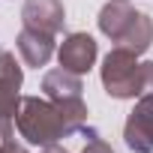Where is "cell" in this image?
<instances>
[{"instance_id": "obj_1", "label": "cell", "mask_w": 153, "mask_h": 153, "mask_svg": "<svg viewBox=\"0 0 153 153\" xmlns=\"http://www.w3.org/2000/svg\"><path fill=\"white\" fill-rule=\"evenodd\" d=\"M99 30L111 42L135 54H144L153 42V21L135 6H129L126 0H111L99 9Z\"/></svg>"}, {"instance_id": "obj_2", "label": "cell", "mask_w": 153, "mask_h": 153, "mask_svg": "<svg viewBox=\"0 0 153 153\" xmlns=\"http://www.w3.org/2000/svg\"><path fill=\"white\" fill-rule=\"evenodd\" d=\"M15 126L21 132L24 141L36 144V147H48V144H57L60 138L72 135L63 111L45 96H21L18 102V114H15Z\"/></svg>"}, {"instance_id": "obj_3", "label": "cell", "mask_w": 153, "mask_h": 153, "mask_svg": "<svg viewBox=\"0 0 153 153\" xmlns=\"http://www.w3.org/2000/svg\"><path fill=\"white\" fill-rule=\"evenodd\" d=\"M102 87L114 99H135L144 96V63L129 48L114 45L102 60Z\"/></svg>"}, {"instance_id": "obj_4", "label": "cell", "mask_w": 153, "mask_h": 153, "mask_svg": "<svg viewBox=\"0 0 153 153\" xmlns=\"http://www.w3.org/2000/svg\"><path fill=\"white\" fill-rule=\"evenodd\" d=\"M42 90L63 111V117H66V123H69L72 132H81V126H87V105L81 99V90H84L81 75H75V72H69L63 66L51 69V72H45V78H42Z\"/></svg>"}, {"instance_id": "obj_5", "label": "cell", "mask_w": 153, "mask_h": 153, "mask_svg": "<svg viewBox=\"0 0 153 153\" xmlns=\"http://www.w3.org/2000/svg\"><path fill=\"white\" fill-rule=\"evenodd\" d=\"M21 84H24V72L15 60L12 51H0V141L12 138L15 129V114L21 102Z\"/></svg>"}, {"instance_id": "obj_6", "label": "cell", "mask_w": 153, "mask_h": 153, "mask_svg": "<svg viewBox=\"0 0 153 153\" xmlns=\"http://www.w3.org/2000/svg\"><path fill=\"white\" fill-rule=\"evenodd\" d=\"M123 141L135 153H153V93L138 96L123 126Z\"/></svg>"}, {"instance_id": "obj_7", "label": "cell", "mask_w": 153, "mask_h": 153, "mask_svg": "<svg viewBox=\"0 0 153 153\" xmlns=\"http://www.w3.org/2000/svg\"><path fill=\"white\" fill-rule=\"evenodd\" d=\"M96 54H99V51H96V39L87 36V33H69V36L60 42V48H57L60 66L69 69V72H75V75L90 72L93 63H96Z\"/></svg>"}, {"instance_id": "obj_8", "label": "cell", "mask_w": 153, "mask_h": 153, "mask_svg": "<svg viewBox=\"0 0 153 153\" xmlns=\"http://www.w3.org/2000/svg\"><path fill=\"white\" fill-rule=\"evenodd\" d=\"M21 21H24V27H30V30L57 36V33L63 30L66 12H63V3H60V0H24Z\"/></svg>"}, {"instance_id": "obj_9", "label": "cell", "mask_w": 153, "mask_h": 153, "mask_svg": "<svg viewBox=\"0 0 153 153\" xmlns=\"http://www.w3.org/2000/svg\"><path fill=\"white\" fill-rule=\"evenodd\" d=\"M15 45H18L21 60H24L27 66H36V69L45 66V63L51 60V54H54V36H51V33L30 30V27H24V30L18 33Z\"/></svg>"}, {"instance_id": "obj_10", "label": "cell", "mask_w": 153, "mask_h": 153, "mask_svg": "<svg viewBox=\"0 0 153 153\" xmlns=\"http://www.w3.org/2000/svg\"><path fill=\"white\" fill-rule=\"evenodd\" d=\"M81 135L87 138V144H84V150H81V153H114V150H111V144L99 135V129H93V126H81Z\"/></svg>"}, {"instance_id": "obj_11", "label": "cell", "mask_w": 153, "mask_h": 153, "mask_svg": "<svg viewBox=\"0 0 153 153\" xmlns=\"http://www.w3.org/2000/svg\"><path fill=\"white\" fill-rule=\"evenodd\" d=\"M0 153H27L15 138H6V141H0Z\"/></svg>"}, {"instance_id": "obj_12", "label": "cell", "mask_w": 153, "mask_h": 153, "mask_svg": "<svg viewBox=\"0 0 153 153\" xmlns=\"http://www.w3.org/2000/svg\"><path fill=\"white\" fill-rule=\"evenodd\" d=\"M144 93H153V60L144 63Z\"/></svg>"}, {"instance_id": "obj_13", "label": "cell", "mask_w": 153, "mask_h": 153, "mask_svg": "<svg viewBox=\"0 0 153 153\" xmlns=\"http://www.w3.org/2000/svg\"><path fill=\"white\" fill-rule=\"evenodd\" d=\"M39 153H69L66 147H60V144H48V147H42Z\"/></svg>"}]
</instances>
